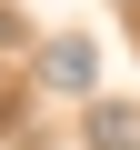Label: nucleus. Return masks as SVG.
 Returning <instances> with one entry per match:
<instances>
[{
	"label": "nucleus",
	"instance_id": "obj_1",
	"mask_svg": "<svg viewBox=\"0 0 140 150\" xmlns=\"http://www.w3.org/2000/svg\"><path fill=\"white\" fill-rule=\"evenodd\" d=\"M90 70H100L90 40H50V50H40V80H50V90H90Z\"/></svg>",
	"mask_w": 140,
	"mask_h": 150
},
{
	"label": "nucleus",
	"instance_id": "obj_2",
	"mask_svg": "<svg viewBox=\"0 0 140 150\" xmlns=\"http://www.w3.org/2000/svg\"><path fill=\"white\" fill-rule=\"evenodd\" d=\"M90 150H140V110L130 100H100L90 110Z\"/></svg>",
	"mask_w": 140,
	"mask_h": 150
},
{
	"label": "nucleus",
	"instance_id": "obj_3",
	"mask_svg": "<svg viewBox=\"0 0 140 150\" xmlns=\"http://www.w3.org/2000/svg\"><path fill=\"white\" fill-rule=\"evenodd\" d=\"M130 30H140V0H130Z\"/></svg>",
	"mask_w": 140,
	"mask_h": 150
}]
</instances>
